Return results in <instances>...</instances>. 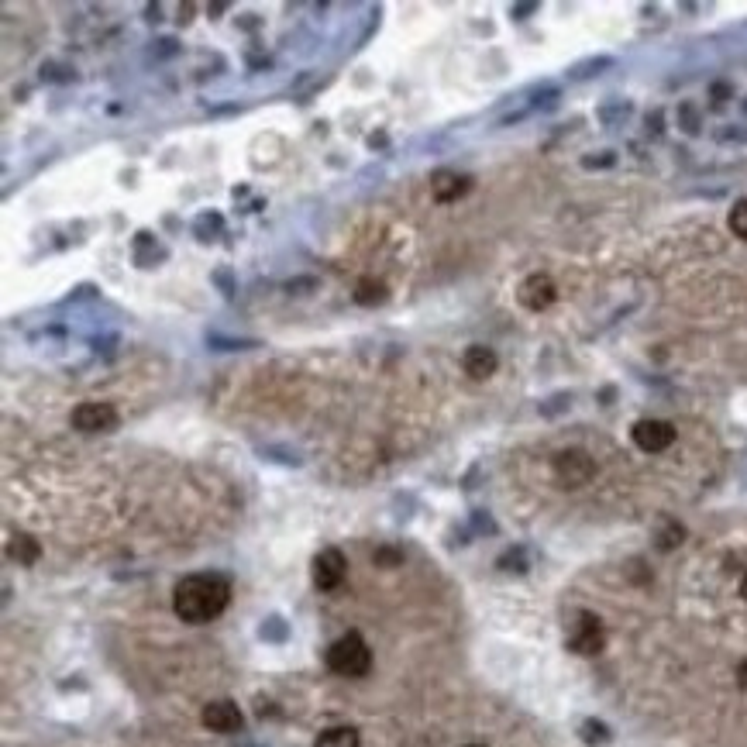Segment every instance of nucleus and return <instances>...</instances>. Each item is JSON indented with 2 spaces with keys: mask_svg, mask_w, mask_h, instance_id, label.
<instances>
[{
  "mask_svg": "<svg viewBox=\"0 0 747 747\" xmlns=\"http://www.w3.org/2000/svg\"><path fill=\"white\" fill-rule=\"evenodd\" d=\"M231 603V582L217 572H197L186 575L173 589V610L186 624H210L221 617Z\"/></svg>",
  "mask_w": 747,
  "mask_h": 747,
  "instance_id": "nucleus-1",
  "label": "nucleus"
},
{
  "mask_svg": "<svg viewBox=\"0 0 747 747\" xmlns=\"http://www.w3.org/2000/svg\"><path fill=\"white\" fill-rule=\"evenodd\" d=\"M328 668L341 679H362L372 668V651L362 634H345L328 648Z\"/></svg>",
  "mask_w": 747,
  "mask_h": 747,
  "instance_id": "nucleus-2",
  "label": "nucleus"
},
{
  "mask_svg": "<svg viewBox=\"0 0 747 747\" xmlns=\"http://www.w3.org/2000/svg\"><path fill=\"white\" fill-rule=\"evenodd\" d=\"M603 644H606L603 620H599L596 613H579V617L572 620V627H568V648L582 658H593L603 651Z\"/></svg>",
  "mask_w": 747,
  "mask_h": 747,
  "instance_id": "nucleus-3",
  "label": "nucleus"
},
{
  "mask_svg": "<svg viewBox=\"0 0 747 747\" xmlns=\"http://www.w3.org/2000/svg\"><path fill=\"white\" fill-rule=\"evenodd\" d=\"M73 427H76V431H83V434L114 431V427H118V410H114L111 403L87 400V403H80V407L73 410Z\"/></svg>",
  "mask_w": 747,
  "mask_h": 747,
  "instance_id": "nucleus-4",
  "label": "nucleus"
},
{
  "mask_svg": "<svg viewBox=\"0 0 747 747\" xmlns=\"http://www.w3.org/2000/svg\"><path fill=\"white\" fill-rule=\"evenodd\" d=\"M593 472H596V465H593V458H589L586 451L568 448V451H562V455L555 458V476L568 489L586 486V482L593 479Z\"/></svg>",
  "mask_w": 747,
  "mask_h": 747,
  "instance_id": "nucleus-5",
  "label": "nucleus"
},
{
  "mask_svg": "<svg viewBox=\"0 0 747 747\" xmlns=\"http://www.w3.org/2000/svg\"><path fill=\"white\" fill-rule=\"evenodd\" d=\"M630 434H634V445L641 451H648V455H658V451L672 448V441H675V427L668 424V420H637Z\"/></svg>",
  "mask_w": 747,
  "mask_h": 747,
  "instance_id": "nucleus-6",
  "label": "nucleus"
},
{
  "mask_svg": "<svg viewBox=\"0 0 747 747\" xmlns=\"http://www.w3.org/2000/svg\"><path fill=\"white\" fill-rule=\"evenodd\" d=\"M555 297H558L555 279L544 276V272H534V276H527L524 283H520V290H517V300L524 303L527 310H534V314L548 310L551 303H555Z\"/></svg>",
  "mask_w": 747,
  "mask_h": 747,
  "instance_id": "nucleus-7",
  "label": "nucleus"
},
{
  "mask_svg": "<svg viewBox=\"0 0 747 747\" xmlns=\"http://www.w3.org/2000/svg\"><path fill=\"white\" fill-rule=\"evenodd\" d=\"M345 575H348V562L338 548H324L321 555L314 558V586L324 589V593H328V589H338L341 582H345Z\"/></svg>",
  "mask_w": 747,
  "mask_h": 747,
  "instance_id": "nucleus-8",
  "label": "nucleus"
},
{
  "mask_svg": "<svg viewBox=\"0 0 747 747\" xmlns=\"http://www.w3.org/2000/svg\"><path fill=\"white\" fill-rule=\"evenodd\" d=\"M200 720H204V727L214 730V734H235V730H241V710L231 699H214V703H207Z\"/></svg>",
  "mask_w": 747,
  "mask_h": 747,
  "instance_id": "nucleus-9",
  "label": "nucleus"
},
{
  "mask_svg": "<svg viewBox=\"0 0 747 747\" xmlns=\"http://www.w3.org/2000/svg\"><path fill=\"white\" fill-rule=\"evenodd\" d=\"M462 365H465V372H469L472 379H489L496 369H500V359H496V352H493V348H486V345H472L469 352H465Z\"/></svg>",
  "mask_w": 747,
  "mask_h": 747,
  "instance_id": "nucleus-10",
  "label": "nucleus"
},
{
  "mask_svg": "<svg viewBox=\"0 0 747 747\" xmlns=\"http://www.w3.org/2000/svg\"><path fill=\"white\" fill-rule=\"evenodd\" d=\"M469 190V176H458V173H434L431 180V193L434 200H441V204H451V200H458L462 193Z\"/></svg>",
  "mask_w": 747,
  "mask_h": 747,
  "instance_id": "nucleus-11",
  "label": "nucleus"
},
{
  "mask_svg": "<svg viewBox=\"0 0 747 747\" xmlns=\"http://www.w3.org/2000/svg\"><path fill=\"white\" fill-rule=\"evenodd\" d=\"M314 747H362V737L355 727H328L314 741Z\"/></svg>",
  "mask_w": 747,
  "mask_h": 747,
  "instance_id": "nucleus-12",
  "label": "nucleus"
},
{
  "mask_svg": "<svg viewBox=\"0 0 747 747\" xmlns=\"http://www.w3.org/2000/svg\"><path fill=\"white\" fill-rule=\"evenodd\" d=\"M386 297V286L376 283V279H362L359 286H355V300L362 303V307H372V303H379Z\"/></svg>",
  "mask_w": 747,
  "mask_h": 747,
  "instance_id": "nucleus-13",
  "label": "nucleus"
},
{
  "mask_svg": "<svg viewBox=\"0 0 747 747\" xmlns=\"http://www.w3.org/2000/svg\"><path fill=\"white\" fill-rule=\"evenodd\" d=\"M11 558H18V562L31 565L38 558V544L21 534V538H14V544H11Z\"/></svg>",
  "mask_w": 747,
  "mask_h": 747,
  "instance_id": "nucleus-14",
  "label": "nucleus"
},
{
  "mask_svg": "<svg viewBox=\"0 0 747 747\" xmlns=\"http://www.w3.org/2000/svg\"><path fill=\"white\" fill-rule=\"evenodd\" d=\"M730 231L747 241V200H737V204L730 207Z\"/></svg>",
  "mask_w": 747,
  "mask_h": 747,
  "instance_id": "nucleus-15",
  "label": "nucleus"
},
{
  "mask_svg": "<svg viewBox=\"0 0 747 747\" xmlns=\"http://www.w3.org/2000/svg\"><path fill=\"white\" fill-rule=\"evenodd\" d=\"M582 741L593 744V747L596 744H606V741H610V730H606L599 720H586V723H582Z\"/></svg>",
  "mask_w": 747,
  "mask_h": 747,
  "instance_id": "nucleus-16",
  "label": "nucleus"
},
{
  "mask_svg": "<svg viewBox=\"0 0 747 747\" xmlns=\"http://www.w3.org/2000/svg\"><path fill=\"white\" fill-rule=\"evenodd\" d=\"M737 679H741V686L747 689V661H744V665H741V668H737Z\"/></svg>",
  "mask_w": 747,
  "mask_h": 747,
  "instance_id": "nucleus-17",
  "label": "nucleus"
},
{
  "mask_svg": "<svg viewBox=\"0 0 747 747\" xmlns=\"http://www.w3.org/2000/svg\"><path fill=\"white\" fill-rule=\"evenodd\" d=\"M741 596L747 599V575H744V579H741Z\"/></svg>",
  "mask_w": 747,
  "mask_h": 747,
  "instance_id": "nucleus-18",
  "label": "nucleus"
},
{
  "mask_svg": "<svg viewBox=\"0 0 747 747\" xmlns=\"http://www.w3.org/2000/svg\"><path fill=\"white\" fill-rule=\"evenodd\" d=\"M472 747H482V744H472Z\"/></svg>",
  "mask_w": 747,
  "mask_h": 747,
  "instance_id": "nucleus-19",
  "label": "nucleus"
}]
</instances>
